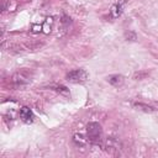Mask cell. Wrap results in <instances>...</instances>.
<instances>
[{
  "mask_svg": "<svg viewBox=\"0 0 158 158\" xmlns=\"http://www.w3.org/2000/svg\"><path fill=\"white\" fill-rule=\"evenodd\" d=\"M126 38H127V41H135L136 40V33L135 32H132V31H128V32H126Z\"/></svg>",
  "mask_w": 158,
  "mask_h": 158,
  "instance_id": "cell-10",
  "label": "cell"
},
{
  "mask_svg": "<svg viewBox=\"0 0 158 158\" xmlns=\"http://www.w3.org/2000/svg\"><path fill=\"white\" fill-rule=\"evenodd\" d=\"M74 141H75L78 144H80V146L85 144V139H83V136H81V135H75V136H74Z\"/></svg>",
  "mask_w": 158,
  "mask_h": 158,
  "instance_id": "cell-9",
  "label": "cell"
},
{
  "mask_svg": "<svg viewBox=\"0 0 158 158\" xmlns=\"http://www.w3.org/2000/svg\"><path fill=\"white\" fill-rule=\"evenodd\" d=\"M31 79H32V73L26 68L15 72L14 75L11 77V81L16 86H25L31 83Z\"/></svg>",
  "mask_w": 158,
  "mask_h": 158,
  "instance_id": "cell-1",
  "label": "cell"
},
{
  "mask_svg": "<svg viewBox=\"0 0 158 158\" xmlns=\"http://www.w3.org/2000/svg\"><path fill=\"white\" fill-rule=\"evenodd\" d=\"M56 90H57L58 93H60V94H64V95H69V89H68L67 86L59 85V86H57V88H56Z\"/></svg>",
  "mask_w": 158,
  "mask_h": 158,
  "instance_id": "cell-8",
  "label": "cell"
},
{
  "mask_svg": "<svg viewBox=\"0 0 158 158\" xmlns=\"http://www.w3.org/2000/svg\"><path fill=\"white\" fill-rule=\"evenodd\" d=\"M89 74L86 70L84 69H74V70H70L68 74H67V80L70 81V83H81V81H85L88 79Z\"/></svg>",
  "mask_w": 158,
  "mask_h": 158,
  "instance_id": "cell-3",
  "label": "cell"
},
{
  "mask_svg": "<svg viewBox=\"0 0 158 158\" xmlns=\"http://www.w3.org/2000/svg\"><path fill=\"white\" fill-rule=\"evenodd\" d=\"M20 117H21L25 122H32L33 118H35V115H33V112H32V110H31L30 107L23 106V107H21V110H20Z\"/></svg>",
  "mask_w": 158,
  "mask_h": 158,
  "instance_id": "cell-5",
  "label": "cell"
},
{
  "mask_svg": "<svg viewBox=\"0 0 158 158\" xmlns=\"http://www.w3.org/2000/svg\"><path fill=\"white\" fill-rule=\"evenodd\" d=\"M86 133H88V139L94 143L98 144L101 141V136H102V130L100 123L98 122H89L86 125Z\"/></svg>",
  "mask_w": 158,
  "mask_h": 158,
  "instance_id": "cell-2",
  "label": "cell"
},
{
  "mask_svg": "<svg viewBox=\"0 0 158 158\" xmlns=\"http://www.w3.org/2000/svg\"><path fill=\"white\" fill-rule=\"evenodd\" d=\"M126 2H127V0H118V2H116L112 7H111V16L114 17V19H116V17H118L121 14H122V11H123V6L126 5Z\"/></svg>",
  "mask_w": 158,
  "mask_h": 158,
  "instance_id": "cell-4",
  "label": "cell"
},
{
  "mask_svg": "<svg viewBox=\"0 0 158 158\" xmlns=\"http://www.w3.org/2000/svg\"><path fill=\"white\" fill-rule=\"evenodd\" d=\"M133 107L137 109V110H141V111H144V112H154L156 109L153 106H149L147 104H143V102H135L133 104Z\"/></svg>",
  "mask_w": 158,
  "mask_h": 158,
  "instance_id": "cell-7",
  "label": "cell"
},
{
  "mask_svg": "<svg viewBox=\"0 0 158 158\" xmlns=\"http://www.w3.org/2000/svg\"><path fill=\"white\" fill-rule=\"evenodd\" d=\"M106 80L114 86H121L123 84V81H125V79H123V77L121 74H111V75H109L106 78Z\"/></svg>",
  "mask_w": 158,
  "mask_h": 158,
  "instance_id": "cell-6",
  "label": "cell"
}]
</instances>
